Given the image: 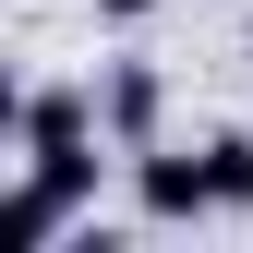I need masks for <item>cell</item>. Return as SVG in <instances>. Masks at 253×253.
<instances>
[{
    "mask_svg": "<svg viewBox=\"0 0 253 253\" xmlns=\"http://www.w3.org/2000/svg\"><path fill=\"white\" fill-rule=\"evenodd\" d=\"M12 157H24V181H37L48 205H73V217H97V181L121 169V157H109V109L84 97V84H37Z\"/></svg>",
    "mask_w": 253,
    "mask_h": 253,
    "instance_id": "obj_1",
    "label": "cell"
},
{
    "mask_svg": "<svg viewBox=\"0 0 253 253\" xmlns=\"http://www.w3.org/2000/svg\"><path fill=\"white\" fill-rule=\"evenodd\" d=\"M133 217L145 229H205L217 217V181H205V145H133Z\"/></svg>",
    "mask_w": 253,
    "mask_h": 253,
    "instance_id": "obj_2",
    "label": "cell"
},
{
    "mask_svg": "<svg viewBox=\"0 0 253 253\" xmlns=\"http://www.w3.org/2000/svg\"><path fill=\"white\" fill-rule=\"evenodd\" d=\"M97 109H109V145H121V157L157 145V73H145V60H121V73L97 84Z\"/></svg>",
    "mask_w": 253,
    "mask_h": 253,
    "instance_id": "obj_3",
    "label": "cell"
},
{
    "mask_svg": "<svg viewBox=\"0 0 253 253\" xmlns=\"http://www.w3.org/2000/svg\"><path fill=\"white\" fill-rule=\"evenodd\" d=\"M205 181H217V217H253V133H205Z\"/></svg>",
    "mask_w": 253,
    "mask_h": 253,
    "instance_id": "obj_4",
    "label": "cell"
},
{
    "mask_svg": "<svg viewBox=\"0 0 253 253\" xmlns=\"http://www.w3.org/2000/svg\"><path fill=\"white\" fill-rule=\"evenodd\" d=\"M24 109H37V84H24V73H12V60H0V157H12V145H24Z\"/></svg>",
    "mask_w": 253,
    "mask_h": 253,
    "instance_id": "obj_5",
    "label": "cell"
},
{
    "mask_svg": "<svg viewBox=\"0 0 253 253\" xmlns=\"http://www.w3.org/2000/svg\"><path fill=\"white\" fill-rule=\"evenodd\" d=\"M97 24H145V12H169V0H84Z\"/></svg>",
    "mask_w": 253,
    "mask_h": 253,
    "instance_id": "obj_6",
    "label": "cell"
},
{
    "mask_svg": "<svg viewBox=\"0 0 253 253\" xmlns=\"http://www.w3.org/2000/svg\"><path fill=\"white\" fill-rule=\"evenodd\" d=\"M241 60H253V24H241Z\"/></svg>",
    "mask_w": 253,
    "mask_h": 253,
    "instance_id": "obj_7",
    "label": "cell"
},
{
    "mask_svg": "<svg viewBox=\"0 0 253 253\" xmlns=\"http://www.w3.org/2000/svg\"><path fill=\"white\" fill-rule=\"evenodd\" d=\"M169 12H181V0H169Z\"/></svg>",
    "mask_w": 253,
    "mask_h": 253,
    "instance_id": "obj_8",
    "label": "cell"
}]
</instances>
